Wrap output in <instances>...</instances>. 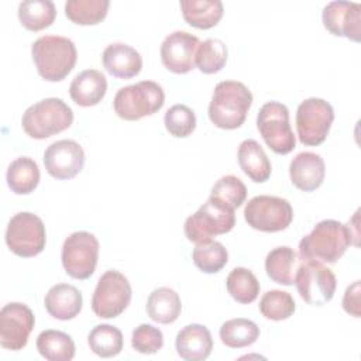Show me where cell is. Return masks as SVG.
<instances>
[{
    "instance_id": "34",
    "label": "cell",
    "mask_w": 361,
    "mask_h": 361,
    "mask_svg": "<svg viewBox=\"0 0 361 361\" xmlns=\"http://www.w3.org/2000/svg\"><path fill=\"white\" fill-rule=\"evenodd\" d=\"M193 264L204 274H216L223 269L228 261L226 247L216 240H206L196 243L192 252Z\"/></svg>"
},
{
    "instance_id": "8",
    "label": "cell",
    "mask_w": 361,
    "mask_h": 361,
    "mask_svg": "<svg viewBox=\"0 0 361 361\" xmlns=\"http://www.w3.org/2000/svg\"><path fill=\"white\" fill-rule=\"evenodd\" d=\"M131 285L120 271H106L97 281L92 296V310L100 319L120 316L131 302Z\"/></svg>"
},
{
    "instance_id": "7",
    "label": "cell",
    "mask_w": 361,
    "mask_h": 361,
    "mask_svg": "<svg viewBox=\"0 0 361 361\" xmlns=\"http://www.w3.org/2000/svg\"><path fill=\"white\" fill-rule=\"evenodd\" d=\"M257 128L265 144L275 154H289L296 145V137L289 121V110L279 102L265 103L257 116Z\"/></svg>"
},
{
    "instance_id": "16",
    "label": "cell",
    "mask_w": 361,
    "mask_h": 361,
    "mask_svg": "<svg viewBox=\"0 0 361 361\" xmlns=\"http://www.w3.org/2000/svg\"><path fill=\"white\" fill-rule=\"evenodd\" d=\"M199 38L186 31H173L161 45V61L173 73H188L195 69V55Z\"/></svg>"
},
{
    "instance_id": "18",
    "label": "cell",
    "mask_w": 361,
    "mask_h": 361,
    "mask_svg": "<svg viewBox=\"0 0 361 361\" xmlns=\"http://www.w3.org/2000/svg\"><path fill=\"white\" fill-rule=\"evenodd\" d=\"M326 165L319 154L305 151L299 152L289 164V176L292 183L303 190L313 192L324 180Z\"/></svg>"
},
{
    "instance_id": "26",
    "label": "cell",
    "mask_w": 361,
    "mask_h": 361,
    "mask_svg": "<svg viewBox=\"0 0 361 361\" xmlns=\"http://www.w3.org/2000/svg\"><path fill=\"white\" fill-rule=\"evenodd\" d=\"M179 6L185 21L199 30L214 27L224 13L220 0H182Z\"/></svg>"
},
{
    "instance_id": "30",
    "label": "cell",
    "mask_w": 361,
    "mask_h": 361,
    "mask_svg": "<svg viewBox=\"0 0 361 361\" xmlns=\"http://www.w3.org/2000/svg\"><path fill=\"white\" fill-rule=\"evenodd\" d=\"M220 340L230 348H244L257 341L259 327L250 319L237 317L224 322L220 327Z\"/></svg>"
},
{
    "instance_id": "31",
    "label": "cell",
    "mask_w": 361,
    "mask_h": 361,
    "mask_svg": "<svg viewBox=\"0 0 361 361\" xmlns=\"http://www.w3.org/2000/svg\"><path fill=\"white\" fill-rule=\"evenodd\" d=\"M87 344L96 355L102 358H111L118 355L123 350V333L116 326L97 324L90 330Z\"/></svg>"
},
{
    "instance_id": "24",
    "label": "cell",
    "mask_w": 361,
    "mask_h": 361,
    "mask_svg": "<svg viewBox=\"0 0 361 361\" xmlns=\"http://www.w3.org/2000/svg\"><path fill=\"white\" fill-rule=\"evenodd\" d=\"M241 171L255 183L267 182L271 176V162L264 148L255 140H244L237 151Z\"/></svg>"
},
{
    "instance_id": "39",
    "label": "cell",
    "mask_w": 361,
    "mask_h": 361,
    "mask_svg": "<svg viewBox=\"0 0 361 361\" xmlns=\"http://www.w3.org/2000/svg\"><path fill=\"white\" fill-rule=\"evenodd\" d=\"M131 345L137 353L155 354L164 345V334L158 327L142 323L133 330Z\"/></svg>"
},
{
    "instance_id": "33",
    "label": "cell",
    "mask_w": 361,
    "mask_h": 361,
    "mask_svg": "<svg viewBox=\"0 0 361 361\" xmlns=\"http://www.w3.org/2000/svg\"><path fill=\"white\" fill-rule=\"evenodd\" d=\"M109 6V0H68L65 14L75 24L94 25L106 18Z\"/></svg>"
},
{
    "instance_id": "13",
    "label": "cell",
    "mask_w": 361,
    "mask_h": 361,
    "mask_svg": "<svg viewBox=\"0 0 361 361\" xmlns=\"http://www.w3.org/2000/svg\"><path fill=\"white\" fill-rule=\"evenodd\" d=\"M295 285L306 303L323 306L333 299L337 281L333 271L323 262L303 261L295 276Z\"/></svg>"
},
{
    "instance_id": "21",
    "label": "cell",
    "mask_w": 361,
    "mask_h": 361,
    "mask_svg": "<svg viewBox=\"0 0 361 361\" xmlns=\"http://www.w3.org/2000/svg\"><path fill=\"white\" fill-rule=\"evenodd\" d=\"M44 305L49 316L65 322L75 319L80 313L83 298L73 285L56 283L47 292Z\"/></svg>"
},
{
    "instance_id": "22",
    "label": "cell",
    "mask_w": 361,
    "mask_h": 361,
    "mask_svg": "<svg viewBox=\"0 0 361 361\" xmlns=\"http://www.w3.org/2000/svg\"><path fill=\"white\" fill-rule=\"evenodd\" d=\"M107 92L106 76L96 69H86L78 73L69 86L71 99L80 107L96 106Z\"/></svg>"
},
{
    "instance_id": "12",
    "label": "cell",
    "mask_w": 361,
    "mask_h": 361,
    "mask_svg": "<svg viewBox=\"0 0 361 361\" xmlns=\"http://www.w3.org/2000/svg\"><path fill=\"white\" fill-rule=\"evenodd\" d=\"M99 258V241L87 231H75L62 245L61 259L65 272L73 279H87L93 275Z\"/></svg>"
},
{
    "instance_id": "27",
    "label": "cell",
    "mask_w": 361,
    "mask_h": 361,
    "mask_svg": "<svg viewBox=\"0 0 361 361\" xmlns=\"http://www.w3.org/2000/svg\"><path fill=\"white\" fill-rule=\"evenodd\" d=\"M39 168L37 162L28 157H18L7 168L6 180L11 192L16 195H28L39 183Z\"/></svg>"
},
{
    "instance_id": "40",
    "label": "cell",
    "mask_w": 361,
    "mask_h": 361,
    "mask_svg": "<svg viewBox=\"0 0 361 361\" xmlns=\"http://www.w3.org/2000/svg\"><path fill=\"white\" fill-rule=\"evenodd\" d=\"M343 309L354 317H360V281L353 282L344 293Z\"/></svg>"
},
{
    "instance_id": "6",
    "label": "cell",
    "mask_w": 361,
    "mask_h": 361,
    "mask_svg": "<svg viewBox=\"0 0 361 361\" xmlns=\"http://www.w3.org/2000/svg\"><path fill=\"white\" fill-rule=\"evenodd\" d=\"M235 224L234 209L209 197L192 216L185 220V235L192 243L212 240L219 234H226Z\"/></svg>"
},
{
    "instance_id": "15",
    "label": "cell",
    "mask_w": 361,
    "mask_h": 361,
    "mask_svg": "<svg viewBox=\"0 0 361 361\" xmlns=\"http://www.w3.org/2000/svg\"><path fill=\"white\" fill-rule=\"evenodd\" d=\"M47 172L59 180L75 178L85 165V151L73 140H59L48 145L44 152Z\"/></svg>"
},
{
    "instance_id": "20",
    "label": "cell",
    "mask_w": 361,
    "mask_h": 361,
    "mask_svg": "<svg viewBox=\"0 0 361 361\" xmlns=\"http://www.w3.org/2000/svg\"><path fill=\"white\" fill-rule=\"evenodd\" d=\"M175 348L185 361H203L213 350V338L206 326L192 323L179 330L175 338Z\"/></svg>"
},
{
    "instance_id": "14",
    "label": "cell",
    "mask_w": 361,
    "mask_h": 361,
    "mask_svg": "<svg viewBox=\"0 0 361 361\" xmlns=\"http://www.w3.org/2000/svg\"><path fill=\"white\" fill-rule=\"evenodd\" d=\"M34 324V313L27 305L20 302L4 305L0 310V345L11 351L23 350Z\"/></svg>"
},
{
    "instance_id": "23",
    "label": "cell",
    "mask_w": 361,
    "mask_h": 361,
    "mask_svg": "<svg viewBox=\"0 0 361 361\" xmlns=\"http://www.w3.org/2000/svg\"><path fill=\"white\" fill-rule=\"evenodd\" d=\"M302 264L303 259L293 251V248L282 245L268 252L265 258V271L275 283L290 286L295 283V276Z\"/></svg>"
},
{
    "instance_id": "28",
    "label": "cell",
    "mask_w": 361,
    "mask_h": 361,
    "mask_svg": "<svg viewBox=\"0 0 361 361\" xmlns=\"http://www.w3.org/2000/svg\"><path fill=\"white\" fill-rule=\"evenodd\" d=\"M37 350L48 361H69L75 357L72 337L59 330H44L37 337Z\"/></svg>"
},
{
    "instance_id": "17",
    "label": "cell",
    "mask_w": 361,
    "mask_h": 361,
    "mask_svg": "<svg viewBox=\"0 0 361 361\" xmlns=\"http://www.w3.org/2000/svg\"><path fill=\"white\" fill-rule=\"evenodd\" d=\"M324 28L336 35L358 42L361 39V4L351 1H330L322 13Z\"/></svg>"
},
{
    "instance_id": "19",
    "label": "cell",
    "mask_w": 361,
    "mask_h": 361,
    "mask_svg": "<svg viewBox=\"0 0 361 361\" xmlns=\"http://www.w3.org/2000/svg\"><path fill=\"white\" fill-rule=\"evenodd\" d=\"M102 61L104 69L118 79L134 78L142 68V58L140 52L124 42H113L107 45L103 51Z\"/></svg>"
},
{
    "instance_id": "29",
    "label": "cell",
    "mask_w": 361,
    "mask_h": 361,
    "mask_svg": "<svg viewBox=\"0 0 361 361\" xmlns=\"http://www.w3.org/2000/svg\"><path fill=\"white\" fill-rule=\"evenodd\" d=\"M17 13L21 25L34 32L48 28L56 17L55 4L51 0L21 1L18 4Z\"/></svg>"
},
{
    "instance_id": "2",
    "label": "cell",
    "mask_w": 361,
    "mask_h": 361,
    "mask_svg": "<svg viewBox=\"0 0 361 361\" xmlns=\"http://www.w3.org/2000/svg\"><path fill=\"white\" fill-rule=\"evenodd\" d=\"M251 104L252 93L244 83L223 80L213 90L209 118L219 128L234 130L243 126Z\"/></svg>"
},
{
    "instance_id": "37",
    "label": "cell",
    "mask_w": 361,
    "mask_h": 361,
    "mask_svg": "<svg viewBox=\"0 0 361 361\" xmlns=\"http://www.w3.org/2000/svg\"><path fill=\"white\" fill-rule=\"evenodd\" d=\"M210 197L235 210L244 203L247 197V188L240 178L234 175H226V176H221L213 185Z\"/></svg>"
},
{
    "instance_id": "5",
    "label": "cell",
    "mask_w": 361,
    "mask_h": 361,
    "mask_svg": "<svg viewBox=\"0 0 361 361\" xmlns=\"http://www.w3.org/2000/svg\"><path fill=\"white\" fill-rule=\"evenodd\" d=\"M165 93L161 85L154 80H141L118 89L113 107L116 114L127 121L141 120L162 109Z\"/></svg>"
},
{
    "instance_id": "9",
    "label": "cell",
    "mask_w": 361,
    "mask_h": 361,
    "mask_svg": "<svg viewBox=\"0 0 361 361\" xmlns=\"http://www.w3.org/2000/svg\"><path fill=\"white\" fill-rule=\"evenodd\" d=\"M45 243V226L37 214L20 212L10 219L6 230V244L11 252L23 258H31L44 251Z\"/></svg>"
},
{
    "instance_id": "36",
    "label": "cell",
    "mask_w": 361,
    "mask_h": 361,
    "mask_svg": "<svg viewBox=\"0 0 361 361\" xmlns=\"http://www.w3.org/2000/svg\"><path fill=\"white\" fill-rule=\"evenodd\" d=\"M296 309V303L289 292L272 289L262 295L259 300V312L268 320L281 322L289 319Z\"/></svg>"
},
{
    "instance_id": "3",
    "label": "cell",
    "mask_w": 361,
    "mask_h": 361,
    "mask_svg": "<svg viewBox=\"0 0 361 361\" xmlns=\"http://www.w3.org/2000/svg\"><path fill=\"white\" fill-rule=\"evenodd\" d=\"M31 55L39 76L48 82L65 79L78 59L73 41L61 35L39 37L31 45Z\"/></svg>"
},
{
    "instance_id": "32",
    "label": "cell",
    "mask_w": 361,
    "mask_h": 361,
    "mask_svg": "<svg viewBox=\"0 0 361 361\" xmlns=\"http://www.w3.org/2000/svg\"><path fill=\"white\" fill-rule=\"evenodd\" d=\"M226 286L230 296L241 305L252 303L259 293V282L257 276L252 271L244 267H237L228 274Z\"/></svg>"
},
{
    "instance_id": "38",
    "label": "cell",
    "mask_w": 361,
    "mask_h": 361,
    "mask_svg": "<svg viewBox=\"0 0 361 361\" xmlns=\"http://www.w3.org/2000/svg\"><path fill=\"white\" fill-rule=\"evenodd\" d=\"M166 131L176 138L189 137L196 128L195 111L186 104H173L169 107L164 117Z\"/></svg>"
},
{
    "instance_id": "35",
    "label": "cell",
    "mask_w": 361,
    "mask_h": 361,
    "mask_svg": "<svg viewBox=\"0 0 361 361\" xmlns=\"http://www.w3.org/2000/svg\"><path fill=\"white\" fill-rule=\"evenodd\" d=\"M227 62V47L221 39L207 38L199 44L195 55V66L206 75L217 73Z\"/></svg>"
},
{
    "instance_id": "25",
    "label": "cell",
    "mask_w": 361,
    "mask_h": 361,
    "mask_svg": "<svg viewBox=\"0 0 361 361\" xmlns=\"http://www.w3.org/2000/svg\"><path fill=\"white\" fill-rule=\"evenodd\" d=\"M145 307L151 320L161 324H171L180 316L182 302L176 290L161 286L149 293Z\"/></svg>"
},
{
    "instance_id": "4",
    "label": "cell",
    "mask_w": 361,
    "mask_h": 361,
    "mask_svg": "<svg viewBox=\"0 0 361 361\" xmlns=\"http://www.w3.org/2000/svg\"><path fill=\"white\" fill-rule=\"evenodd\" d=\"M73 123L72 109L59 97H48L31 104L23 114L21 126L25 134L34 140H45Z\"/></svg>"
},
{
    "instance_id": "1",
    "label": "cell",
    "mask_w": 361,
    "mask_h": 361,
    "mask_svg": "<svg viewBox=\"0 0 361 361\" xmlns=\"http://www.w3.org/2000/svg\"><path fill=\"white\" fill-rule=\"evenodd\" d=\"M357 238L348 224L337 220H322L299 241V257L303 261L336 264L348 245Z\"/></svg>"
},
{
    "instance_id": "11",
    "label": "cell",
    "mask_w": 361,
    "mask_h": 361,
    "mask_svg": "<svg viewBox=\"0 0 361 361\" xmlns=\"http://www.w3.org/2000/svg\"><path fill=\"white\" fill-rule=\"evenodd\" d=\"M334 121V110L329 102L320 97L303 100L296 110V131L305 145H320L329 135Z\"/></svg>"
},
{
    "instance_id": "10",
    "label": "cell",
    "mask_w": 361,
    "mask_h": 361,
    "mask_svg": "<svg viewBox=\"0 0 361 361\" xmlns=\"http://www.w3.org/2000/svg\"><path fill=\"white\" fill-rule=\"evenodd\" d=\"M244 219L254 230L276 233L289 227L293 219V209L286 199L259 195L250 199L245 204Z\"/></svg>"
}]
</instances>
